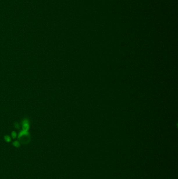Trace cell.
<instances>
[{
  "instance_id": "obj_1",
  "label": "cell",
  "mask_w": 178,
  "mask_h": 179,
  "mask_svg": "<svg viewBox=\"0 0 178 179\" xmlns=\"http://www.w3.org/2000/svg\"><path fill=\"white\" fill-rule=\"evenodd\" d=\"M18 139L20 143L23 144H27L30 141L29 135L26 131H24L19 134L18 136Z\"/></svg>"
},
{
  "instance_id": "obj_2",
  "label": "cell",
  "mask_w": 178,
  "mask_h": 179,
  "mask_svg": "<svg viewBox=\"0 0 178 179\" xmlns=\"http://www.w3.org/2000/svg\"><path fill=\"white\" fill-rule=\"evenodd\" d=\"M13 145L15 146V147H17V148H18L20 146V143H19V141H14V143H13Z\"/></svg>"
},
{
  "instance_id": "obj_3",
  "label": "cell",
  "mask_w": 178,
  "mask_h": 179,
  "mask_svg": "<svg viewBox=\"0 0 178 179\" xmlns=\"http://www.w3.org/2000/svg\"><path fill=\"white\" fill-rule=\"evenodd\" d=\"M4 139H5V141H6V142H10V141H11V139H10V137L8 136H5Z\"/></svg>"
},
{
  "instance_id": "obj_4",
  "label": "cell",
  "mask_w": 178,
  "mask_h": 179,
  "mask_svg": "<svg viewBox=\"0 0 178 179\" xmlns=\"http://www.w3.org/2000/svg\"><path fill=\"white\" fill-rule=\"evenodd\" d=\"M12 137H13V138L14 139V138H15L16 137V136H17V135H16V133H15V132H13L12 134Z\"/></svg>"
}]
</instances>
